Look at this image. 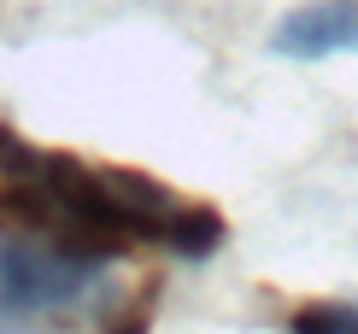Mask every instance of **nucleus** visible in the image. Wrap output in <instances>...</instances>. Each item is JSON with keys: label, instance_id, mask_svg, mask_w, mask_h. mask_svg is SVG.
I'll use <instances>...</instances> for the list:
<instances>
[{"label": "nucleus", "instance_id": "f03ea898", "mask_svg": "<svg viewBox=\"0 0 358 334\" xmlns=\"http://www.w3.org/2000/svg\"><path fill=\"white\" fill-rule=\"evenodd\" d=\"M106 270V258L0 223V328L53 323V317H77L83 305H100Z\"/></svg>", "mask_w": 358, "mask_h": 334}, {"label": "nucleus", "instance_id": "f257e3e1", "mask_svg": "<svg viewBox=\"0 0 358 334\" xmlns=\"http://www.w3.org/2000/svg\"><path fill=\"white\" fill-rule=\"evenodd\" d=\"M0 223L48 235L88 258H129L136 247L206 258L223 247V223L212 205H194L141 170H106L71 153L29 147L0 124Z\"/></svg>", "mask_w": 358, "mask_h": 334}, {"label": "nucleus", "instance_id": "7ed1b4c3", "mask_svg": "<svg viewBox=\"0 0 358 334\" xmlns=\"http://www.w3.org/2000/svg\"><path fill=\"white\" fill-rule=\"evenodd\" d=\"M271 48L282 59H335V53H358V0H317V6H300L276 24Z\"/></svg>", "mask_w": 358, "mask_h": 334}]
</instances>
